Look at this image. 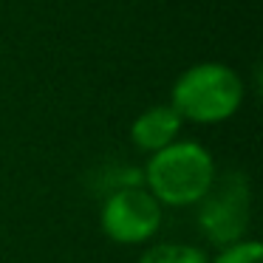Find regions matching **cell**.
Here are the masks:
<instances>
[{
	"instance_id": "cell-1",
	"label": "cell",
	"mask_w": 263,
	"mask_h": 263,
	"mask_svg": "<svg viewBox=\"0 0 263 263\" xmlns=\"http://www.w3.org/2000/svg\"><path fill=\"white\" fill-rule=\"evenodd\" d=\"M215 159L198 142H173L150 153L142 170L144 190L159 204L193 206L215 181Z\"/></svg>"
},
{
	"instance_id": "cell-2",
	"label": "cell",
	"mask_w": 263,
	"mask_h": 263,
	"mask_svg": "<svg viewBox=\"0 0 263 263\" xmlns=\"http://www.w3.org/2000/svg\"><path fill=\"white\" fill-rule=\"evenodd\" d=\"M243 105V82L223 63H195L176 77L170 108L181 119L218 125L235 116Z\"/></svg>"
},
{
	"instance_id": "cell-3",
	"label": "cell",
	"mask_w": 263,
	"mask_h": 263,
	"mask_svg": "<svg viewBox=\"0 0 263 263\" xmlns=\"http://www.w3.org/2000/svg\"><path fill=\"white\" fill-rule=\"evenodd\" d=\"M252 218V187L246 173L229 170L215 176L212 187L198 201V229L215 246H232L246 238Z\"/></svg>"
},
{
	"instance_id": "cell-4",
	"label": "cell",
	"mask_w": 263,
	"mask_h": 263,
	"mask_svg": "<svg viewBox=\"0 0 263 263\" xmlns=\"http://www.w3.org/2000/svg\"><path fill=\"white\" fill-rule=\"evenodd\" d=\"M99 227L114 243H147L161 227V204L142 187L110 190L99 212Z\"/></svg>"
},
{
	"instance_id": "cell-5",
	"label": "cell",
	"mask_w": 263,
	"mask_h": 263,
	"mask_svg": "<svg viewBox=\"0 0 263 263\" xmlns=\"http://www.w3.org/2000/svg\"><path fill=\"white\" fill-rule=\"evenodd\" d=\"M184 119L170 108V105H153V108L142 110L130 125V142L144 153H156V150L167 147L178 139Z\"/></svg>"
},
{
	"instance_id": "cell-6",
	"label": "cell",
	"mask_w": 263,
	"mask_h": 263,
	"mask_svg": "<svg viewBox=\"0 0 263 263\" xmlns=\"http://www.w3.org/2000/svg\"><path fill=\"white\" fill-rule=\"evenodd\" d=\"M139 263H210V255L193 243H153L142 252Z\"/></svg>"
},
{
	"instance_id": "cell-7",
	"label": "cell",
	"mask_w": 263,
	"mask_h": 263,
	"mask_svg": "<svg viewBox=\"0 0 263 263\" xmlns=\"http://www.w3.org/2000/svg\"><path fill=\"white\" fill-rule=\"evenodd\" d=\"M210 263H263V246L257 240H238L232 246H223Z\"/></svg>"
}]
</instances>
